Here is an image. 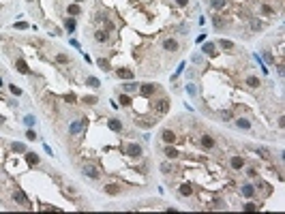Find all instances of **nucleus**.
I'll return each mask as SVG.
<instances>
[{"mask_svg": "<svg viewBox=\"0 0 285 214\" xmlns=\"http://www.w3.org/2000/svg\"><path fill=\"white\" fill-rule=\"evenodd\" d=\"M84 176H88V178L96 180V178H99V167L92 165V163H86V165H84Z\"/></svg>", "mask_w": 285, "mask_h": 214, "instance_id": "1", "label": "nucleus"}, {"mask_svg": "<svg viewBox=\"0 0 285 214\" xmlns=\"http://www.w3.org/2000/svg\"><path fill=\"white\" fill-rule=\"evenodd\" d=\"M161 139H163L165 143H174L178 137H176V133H174V131H169V128H163V133H161Z\"/></svg>", "mask_w": 285, "mask_h": 214, "instance_id": "2", "label": "nucleus"}, {"mask_svg": "<svg viewBox=\"0 0 285 214\" xmlns=\"http://www.w3.org/2000/svg\"><path fill=\"white\" fill-rule=\"evenodd\" d=\"M154 107H157L159 114H167V111H169V101H167V99H161V101H157Z\"/></svg>", "mask_w": 285, "mask_h": 214, "instance_id": "3", "label": "nucleus"}, {"mask_svg": "<svg viewBox=\"0 0 285 214\" xmlns=\"http://www.w3.org/2000/svg\"><path fill=\"white\" fill-rule=\"evenodd\" d=\"M154 90H157V86H154V84H142V86H140V92H142L144 96H152Z\"/></svg>", "mask_w": 285, "mask_h": 214, "instance_id": "4", "label": "nucleus"}, {"mask_svg": "<svg viewBox=\"0 0 285 214\" xmlns=\"http://www.w3.org/2000/svg\"><path fill=\"white\" fill-rule=\"evenodd\" d=\"M127 154H129V156H140V154H142V146L129 143V146H127Z\"/></svg>", "mask_w": 285, "mask_h": 214, "instance_id": "5", "label": "nucleus"}, {"mask_svg": "<svg viewBox=\"0 0 285 214\" xmlns=\"http://www.w3.org/2000/svg\"><path fill=\"white\" fill-rule=\"evenodd\" d=\"M230 165H232V169H242V167H244V159H242V156H232V159H230Z\"/></svg>", "mask_w": 285, "mask_h": 214, "instance_id": "6", "label": "nucleus"}, {"mask_svg": "<svg viewBox=\"0 0 285 214\" xmlns=\"http://www.w3.org/2000/svg\"><path fill=\"white\" fill-rule=\"evenodd\" d=\"M107 127L112 128L114 133H120V131H122V122L116 120V118H109V120H107Z\"/></svg>", "mask_w": 285, "mask_h": 214, "instance_id": "7", "label": "nucleus"}, {"mask_svg": "<svg viewBox=\"0 0 285 214\" xmlns=\"http://www.w3.org/2000/svg\"><path fill=\"white\" fill-rule=\"evenodd\" d=\"M15 69H17V71H19L22 75H28V73H30V69H28V64H26V60H22V58H19V60L15 62Z\"/></svg>", "mask_w": 285, "mask_h": 214, "instance_id": "8", "label": "nucleus"}, {"mask_svg": "<svg viewBox=\"0 0 285 214\" xmlns=\"http://www.w3.org/2000/svg\"><path fill=\"white\" fill-rule=\"evenodd\" d=\"M13 199H15V204H22V206H28V199H26V195H24V191H15V193H13Z\"/></svg>", "mask_w": 285, "mask_h": 214, "instance_id": "9", "label": "nucleus"}, {"mask_svg": "<svg viewBox=\"0 0 285 214\" xmlns=\"http://www.w3.org/2000/svg\"><path fill=\"white\" fill-rule=\"evenodd\" d=\"M116 75H118L120 79H127V82H129V79H133V71H129V69H118V71H116Z\"/></svg>", "mask_w": 285, "mask_h": 214, "instance_id": "10", "label": "nucleus"}, {"mask_svg": "<svg viewBox=\"0 0 285 214\" xmlns=\"http://www.w3.org/2000/svg\"><path fill=\"white\" fill-rule=\"evenodd\" d=\"M163 47H165L167 51H178V43L174 41V39H165V41H163Z\"/></svg>", "mask_w": 285, "mask_h": 214, "instance_id": "11", "label": "nucleus"}, {"mask_svg": "<svg viewBox=\"0 0 285 214\" xmlns=\"http://www.w3.org/2000/svg\"><path fill=\"white\" fill-rule=\"evenodd\" d=\"M202 51H204V54H208V56H217V51H214V43H204Z\"/></svg>", "mask_w": 285, "mask_h": 214, "instance_id": "12", "label": "nucleus"}, {"mask_svg": "<svg viewBox=\"0 0 285 214\" xmlns=\"http://www.w3.org/2000/svg\"><path fill=\"white\" fill-rule=\"evenodd\" d=\"M202 146L210 150V148H214V139H212L210 135H204V137H202Z\"/></svg>", "mask_w": 285, "mask_h": 214, "instance_id": "13", "label": "nucleus"}, {"mask_svg": "<svg viewBox=\"0 0 285 214\" xmlns=\"http://www.w3.org/2000/svg\"><path fill=\"white\" fill-rule=\"evenodd\" d=\"M165 156H167V159H178V150H176L174 146L167 143V148H165Z\"/></svg>", "mask_w": 285, "mask_h": 214, "instance_id": "14", "label": "nucleus"}, {"mask_svg": "<svg viewBox=\"0 0 285 214\" xmlns=\"http://www.w3.org/2000/svg\"><path fill=\"white\" fill-rule=\"evenodd\" d=\"M26 161H28V165H39V154H35V152H26Z\"/></svg>", "mask_w": 285, "mask_h": 214, "instance_id": "15", "label": "nucleus"}, {"mask_svg": "<svg viewBox=\"0 0 285 214\" xmlns=\"http://www.w3.org/2000/svg\"><path fill=\"white\" fill-rule=\"evenodd\" d=\"M242 195L251 199V197L255 195V186H251V184H244V186H242Z\"/></svg>", "mask_w": 285, "mask_h": 214, "instance_id": "16", "label": "nucleus"}, {"mask_svg": "<svg viewBox=\"0 0 285 214\" xmlns=\"http://www.w3.org/2000/svg\"><path fill=\"white\" fill-rule=\"evenodd\" d=\"M107 39H109V37H107V32H105V30H96V32H95V41L96 43H105Z\"/></svg>", "mask_w": 285, "mask_h": 214, "instance_id": "17", "label": "nucleus"}, {"mask_svg": "<svg viewBox=\"0 0 285 214\" xmlns=\"http://www.w3.org/2000/svg\"><path fill=\"white\" fill-rule=\"evenodd\" d=\"M236 127L242 128V131H249V128H251V122L244 120V118H236Z\"/></svg>", "mask_w": 285, "mask_h": 214, "instance_id": "18", "label": "nucleus"}, {"mask_svg": "<svg viewBox=\"0 0 285 214\" xmlns=\"http://www.w3.org/2000/svg\"><path fill=\"white\" fill-rule=\"evenodd\" d=\"M191 193H193V186H191L189 182H185V184L180 186V195H182V197H189Z\"/></svg>", "mask_w": 285, "mask_h": 214, "instance_id": "19", "label": "nucleus"}, {"mask_svg": "<svg viewBox=\"0 0 285 214\" xmlns=\"http://www.w3.org/2000/svg\"><path fill=\"white\" fill-rule=\"evenodd\" d=\"M105 193H107V195H118V193H120V186H118V184H107V186H105Z\"/></svg>", "mask_w": 285, "mask_h": 214, "instance_id": "20", "label": "nucleus"}, {"mask_svg": "<svg viewBox=\"0 0 285 214\" xmlns=\"http://www.w3.org/2000/svg\"><path fill=\"white\" fill-rule=\"evenodd\" d=\"M137 88H140V86L135 84V82H131V79H129V82H127V84L122 86V90H124V92H135V90H137Z\"/></svg>", "mask_w": 285, "mask_h": 214, "instance_id": "21", "label": "nucleus"}, {"mask_svg": "<svg viewBox=\"0 0 285 214\" xmlns=\"http://www.w3.org/2000/svg\"><path fill=\"white\" fill-rule=\"evenodd\" d=\"M210 4H212V9H217V11H221V9H225V4H227V0H210Z\"/></svg>", "mask_w": 285, "mask_h": 214, "instance_id": "22", "label": "nucleus"}, {"mask_svg": "<svg viewBox=\"0 0 285 214\" xmlns=\"http://www.w3.org/2000/svg\"><path fill=\"white\" fill-rule=\"evenodd\" d=\"M246 86H249V88H257V86H259V79H257L255 75H249V77H246Z\"/></svg>", "mask_w": 285, "mask_h": 214, "instance_id": "23", "label": "nucleus"}, {"mask_svg": "<svg viewBox=\"0 0 285 214\" xmlns=\"http://www.w3.org/2000/svg\"><path fill=\"white\" fill-rule=\"evenodd\" d=\"M64 28H67L69 32H73V30H75V17H67V22H64Z\"/></svg>", "mask_w": 285, "mask_h": 214, "instance_id": "24", "label": "nucleus"}, {"mask_svg": "<svg viewBox=\"0 0 285 214\" xmlns=\"http://www.w3.org/2000/svg\"><path fill=\"white\" fill-rule=\"evenodd\" d=\"M82 124H84V122H77V120H75V122H73V124L69 127V133H71V135H75V133H79V128H82Z\"/></svg>", "mask_w": 285, "mask_h": 214, "instance_id": "25", "label": "nucleus"}, {"mask_svg": "<svg viewBox=\"0 0 285 214\" xmlns=\"http://www.w3.org/2000/svg\"><path fill=\"white\" fill-rule=\"evenodd\" d=\"M219 45H221L223 49H234V41H230V39H221Z\"/></svg>", "mask_w": 285, "mask_h": 214, "instance_id": "26", "label": "nucleus"}, {"mask_svg": "<svg viewBox=\"0 0 285 214\" xmlns=\"http://www.w3.org/2000/svg\"><path fill=\"white\" fill-rule=\"evenodd\" d=\"M86 86H90V88H99L101 82H99L96 77H86Z\"/></svg>", "mask_w": 285, "mask_h": 214, "instance_id": "27", "label": "nucleus"}, {"mask_svg": "<svg viewBox=\"0 0 285 214\" xmlns=\"http://www.w3.org/2000/svg\"><path fill=\"white\" fill-rule=\"evenodd\" d=\"M69 15H79V4H69Z\"/></svg>", "mask_w": 285, "mask_h": 214, "instance_id": "28", "label": "nucleus"}, {"mask_svg": "<svg viewBox=\"0 0 285 214\" xmlns=\"http://www.w3.org/2000/svg\"><path fill=\"white\" fill-rule=\"evenodd\" d=\"M11 148H13V152H24V154H26V146H24V143H17V141H15Z\"/></svg>", "mask_w": 285, "mask_h": 214, "instance_id": "29", "label": "nucleus"}, {"mask_svg": "<svg viewBox=\"0 0 285 214\" xmlns=\"http://www.w3.org/2000/svg\"><path fill=\"white\" fill-rule=\"evenodd\" d=\"M96 62H99V67H101V69H103V71H109V62H107V60H105V58H99V60H96Z\"/></svg>", "mask_w": 285, "mask_h": 214, "instance_id": "30", "label": "nucleus"}, {"mask_svg": "<svg viewBox=\"0 0 285 214\" xmlns=\"http://www.w3.org/2000/svg\"><path fill=\"white\" fill-rule=\"evenodd\" d=\"M187 94H189V96H195V94H197V90H195L193 84H187Z\"/></svg>", "mask_w": 285, "mask_h": 214, "instance_id": "31", "label": "nucleus"}, {"mask_svg": "<svg viewBox=\"0 0 285 214\" xmlns=\"http://www.w3.org/2000/svg\"><path fill=\"white\" fill-rule=\"evenodd\" d=\"M84 103H88V105H95V103H96V96H92V94L84 96Z\"/></svg>", "mask_w": 285, "mask_h": 214, "instance_id": "32", "label": "nucleus"}, {"mask_svg": "<svg viewBox=\"0 0 285 214\" xmlns=\"http://www.w3.org/2000/svg\"><path fill=\"white\" fill-rule=\"evenodd\" d=\"M161 171H163V173H172L174 169H172V165H169V163H163V165H161Z\"/></svg>", "mask_w": 285, "mask_h": 214, "instance_id": "33", "label": "nucleus"}, {"mask_svg": "<svg viewBox=\"0 0 285 214\" xmlns=\"http://www.w3.org/2000/svg\"><path fill=\"white\" fill-rule=\"evenodd\" d=\"M56 60H58L60 64H67V62H69V58H67L64 54H58V56H56Z\"/></svg>", "mask_w": 285, "mask_h": 214, "instance_id": "34", "label": "nucleus"}, {"mask_svg": "<svg viewBox=\"0 0 285 214\" xmlns=\"http://www.w3.org/2000/svg\"><path fill=\"white\" fill-rule=\"evenodd\" d=\"M120 105H131V99L127 94H120Z\"/></svg>", "mask_w": 285, "mask_h": 214, "instance_id": "35", "label": "nucleus"}, {"mask_svg": "<svg viewBox=\"0 0 285 214\" xmlns=\"http://www.w3.org/2000/svg\"><path fill=\"white\" fill-rule=\"evenodd\" d=\"M221 118H225V120H232V111H227V109H221Z\"/></svg>", "mask_w": 285, "mask_h": 214, "instance_id": "36", "label": "nucleus"}, {"mask_svg": "<svg viewBox=\"0 0 285 214\" xmlns=\"http://www.w3.org/2000/svg\"><path fill=\"white\" fill-rule=\"evenodd\" d=\"M244 210H246V212H253V210H257V206H255L253 201H249V204L244 206Z\"/></svg>", "mask_w": 285, "mask_h": 214, "instance_id": "37", "label": "nucleus"}, {"mask_svg": "<svg viewBox=\"0 0 285 214\" xmlns=\"http://www.w3.org/2000/svg\"><path fill=\"white\" fill-rule=\"evenodd\" d=\"M221 26H225V22L221 17H214V28H221Z\"/></svg>", "mask_w": 285, "mask_h": 214, "instance_id": "38", "label": "nucleus"}, {"mask_svg": "<svg viewBox=\"0 0 285 214\" xmlns=\"http://www.w3.org/2000/svg\"><path fill=\"white\" fill-rule=\"evenodd\" d=\"M9 90H11V92H13L15 96H19V94H22V88H17V86H11Z\"/></svg>", "mask_w": 285, "mask_h": 214, "instance_id": "39", "label": "nucleus"}, {"mask_svg": "<svg viewBox=\"0 0 285 214\" xmlns=\"http://www.w3.org/2000/svg\"><path fill=\"white\" fill-rule=\"evenodd\" d=\"M24 122H26L28 127H32V124H35V116H26V118H24Z\"/></svg>", "mask_w": 285, "mask_h": 214, "instance_id": "40", "label": "nucleus"}, {"mask_svg": "<svg viewBox=\"0 0 285 214\" xmlns=\"http://www.w3.org/2000/svg\"><path fill=\"white\" fill-rule=\"evenodd\" d=\"M26 139H28V141H35V139H37L35 131H28V133H26Z\"/></svg>", "mask_w": 285, "mask_h": 214, "instance_id": "41", "label": "nucleus"}, {"mask_svg": "<svg viewBox=\"0 0 285 214\" xmlns=\"http://www.w3.org/2000/svg\"><path fill=\"white\" fill-rule=\"evenodd\" d=\"M246 173H249V178H255V176H257V169H255V167H249Z\"/></svg>", "mask_w": 285, "mask_h": 214, "instance_id": "42", "label": "nucleus"}, {"mask_svg": "<svg viewBox=\"0 0 285 214\" xmlns=\"http://www.w3.org/2000/svg\"><path fill=\"white\" fill-rule=\"evenodd\" d=\"M15 28H19V30H26V28H28V24H26V22H17V24H15Z\"/></svg>", "mask_w": 285, "mask_h": 214, "instance_id": "43", "label": "nucleus"}, {"mask_svg": "<svg viewBox=\"0 0 285 214\" xmlns=\"http://www.w3.org/2000/svg\"><path fill=\"white\" fill-rule=\"evenodd\" d=\"M64 101H67V103H73V101H75V94H64Z\"/></svg>", "mask_w": 285, "mask_h": 214, "instance_id": "44", "label": "nucleus"}, {"mask_svg": "<svg viewBox=\"0 0 285 214\" xmlns=\"http://www.w3.org/2000/svg\"><path fill=\"white\" fill-rule=\"evenodd\" d=\"M262 13H264V15H270L272 9H270V6H262Z\"/></svg>", "mask_w": 285, "mask_h": 214, "instance_id": "45", "label": "nucleus"}, {"mask_svg": "<svg viewBox=\"0 0 285 214\" xmlns=\"http://www.w3.org/2000/svg\"><path fill=\"white\" fill-rule=\"evenodd\" d=\"M251 28H253V30H259L262 24H259V22H251Z\"/></svg>", "mask_w": 285, "mask_h": 214, "instance_id": "46", "label": "nucleus"}, {"mask_svg": "<svg viewBox=\"0 0 285 214\" xmlns=\"http://www.w3.org/2000/svg\"><path fill=\"white\" fill-rule=\"evenodd\" d=\"M176 4H178V6H187V4H189V0H176Z\"/></svg>", "mask_w": 285, "mask_h": 214, "instance_id": "47", "label": "nucleus"}, {"mask_svg": "<svg viewBox=\"0 0 285 214\" xmlns=\"http://www.w3.org/2000/svg\"><path fill=\"white\" fill-rule=\"evenodd\" d=\"M2 120H4V118H2V116H0V124H2Z\"/></svg>", "mask_w": 285, "mask_h": 214, "instance_id": "48", "label": "nucleus"}, {"mask_svg": "<svg viewBox=\"0 0 285 214\" xmlns=\"http://www.w3.org/2000/svg\"><path fill=\"white\" fill-rule=\"evenodd\" d=\"M75 2H84V0H75Z\"/></svg>", "mask_w": 285, "mask_h": 214, "instance_id": "49", "label": "nucleus"}, {"mask_svg": "<svg viewBox=\"0 0 285 214\" xmlns=\"http://www.w3.org/2000/svg\"><path fill=\"white\" fill-rule=\"evenodd\" d=\"M28 2H32V0H28Z\"/></svg>", "mask_w": 285, "mask_h": 214, "instance_id": "50", "label": "nucleus"}]
</instances>
